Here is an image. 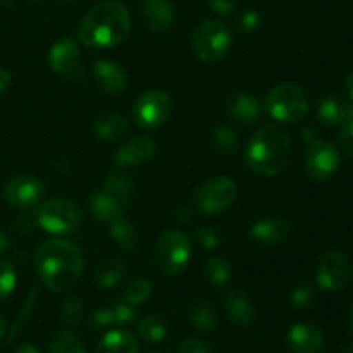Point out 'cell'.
I'll use <instances>...</instances> for the list:
<instances>
[{
	"instance_id": "cell-1",
	"label": "cell",
	"mask_w": 353,
	"mask_h": 353,
	"mask_svg": "<svg viewBox=\"0 0 353 353\" xmlns=\"http://www.w3.org/2000/svg\"><path fill=\"white\" fill-rule=\"evenodd\" d=\"M34 269L40 281L50 292H71L83 276V254L71 241L52 238L43 241L37 250Z\"/></svg>"
},
{
	"instance_id": "cell-2",
	"label": "cell",
	"mask_w": 353,
	"mask_h": 353,
	"mask_svg": "<svg viewBox=\"0 0 353 353\" xmlns=\"http://www.w3.org/2000/svg\"><path fill=\"white\" fill-rule=\"evenodd\" d=\"M131 31V14L119 0H103L85 14L78 26V41L88 48H112Z\"/></svg>"
},
{
	"instance_id": "cell-3",
	"label": "cell",
	"mask_w": 353,
	"mask_h": 353,
	"mask_svg": "<svg viewBox=\"0 0 353 353\" xmlns=\"http://www.w3.org/2000/svg\"><path fill=\"white\" fill-rule=\"evenodd\" d=\"M292 150V138L285 128L264 124L245 143L243 161L254 174L269 178L288 165Z\"/></svg>"
},
{
	"instance_id": "cell-4",
	"label": "cell",
	"mask_w": 353,
	"mask_h": 353,
	"mask_svg": "<svg viewBox=\"0 0 353 353\" xmlns=\"http://www.w3.org/2000/svg\"><path fill=\"white\" fill-rule=\"evenodd\" d=\"M192 257V240L181 230H168L154 245V261L165 276H179L186 271Z\"/></svg>"
},
{
	"instance_id": "cell-5",
	"label": "cell",
	"mask_w": 353,
	"mask_h": 353,
	"mask_svg": "<svg viewBox=\"0 0 353 353\" xmlns=\"http://www.w3.org/2000/svg\"><path fill=\"white\" fill-rule=\"evenodd\" d=\"M309 95L299 85L281 83L264 97V109L279 123H296L309 112Z\"/></svg>"
},
{
	"instance_id": "cell-6",
	"label": "cell",
	"mask_w": 353,
	"mask_h": 353,
	"mask_svg": "<svg viewBox=\"0 0 353 353\" xmlns=\"http://www.w3.org/2000/svg\"><path fill=\"white\" fill-rule=\"evenodd\" d=\"M233 45L231 30L226 23L207 19L195 28L192 37V50L202 62L212 64L226 57Z\"/></svg>"
},
{
	"instance_id": "cell-7",
	"label": "cell",
	"mask_w": 353,
	"mask_h": 353,
	"mask_svg": "<svg viewBox=\"0 0 353 353\" xmlns=\"http://www.w3.org/2000/svg\"><path fill=\"white\" fill-rule=\"evenodd\" d=\"M83 223V210L69 199H52L41 203L37 212V224L48 234L62 236L74 233Z\"/></svg>"
},
{
	"instance_id": "cell-8",
	"label": "cell",
	"mask_w": 353,
	"mask_h": 353,
	"mask_svg": "<svg viewBox=\"0 0 353 353\" xmlns=\"http://www.w3.org/2000/svg\"><path fill=\"white\" fill-rule=\"evenodd\" d=\"M174 100L165 90H148L133 103V119L141 130H157L171 119Z\"/></svg>"
},
{
	"instance_id": "cell-9",
	"label": "cell",
	"mask_w": 353,
	"mask_h": 353,
	"mask_svg": "<svg viewBox=\"0 0 353 353\" xmlns=\"http://www.w3.org/2000/svg\"><path fill=\"white\" fill-rule=\"evenodd\" d=\"M236 195L238 186L233 179L228 176H212L195 190L193 207L196 209V212L212 216V214H219L231 207V203L236 200Z\"/></svg>"
},
{
	"instance_id": "cell-10",
	"label": "cell",
	"mask_w": 353,
	"mask_h": 353,
	"mask_svg": "<svg viewBox=\"0 0 353 353\" xmlns=\"http://www.w3.org/2000/svg\"><path fill=\"white\" fill-rule=\"evenodd\" d=\"M305 171L314 181L324 183L336 176L341 168V154L331 141L316 140L305 152Z\"/></svg>"
},
{
	"instance_id": "cell-11",
	"label": "cell",
	"mask_w": 353,
	"mask_h": 353,
	"mask_svg": "<svg viewBox=\"0 0 353 353\" xmlns=\"http://www.w3.org/2000/svg\"><path fill=\"white\" fill-rule=\"evenodd\" d=\"M352 279V262L341 250H327L316 268V285L324 292H340Z\"/></svg>"
},
{
	"instance_id": "cell-12",
	"label": "cell",
	"mask_w": 353,
	"mask_h": 353,
	"mask_svg": "<svg viewBox=\"0 0 353 353\" xmlns=\"http://www.w3.org/2000/svg\"><path fill=\"white\" fill-rule=\"evenodd\" d=\"M45 185L34 174H16L3 186V200L16 209H30L43 199Z\"/></svg>"
},
{
	"instance_id": "cell-13",
	"label": "cell",
	"mask_w": 353,
	"mask_h": 353,
	"mask_svg": "<svg viewBox=\"0 0 353 353\" xmlns=\"http://www.w3.org/2000/svg\"><path fill=\"white\" fill-rule=\"evenodd\" d=\"M52 71L68 79L81 78V55H79L78 38L64 37L55 41L47 55Z\"/></svg>"
},
{
	"instance_id": "cell-14",
	"label": "cell",
	"mask_w": 353,
	"mask_h": 353,
	"mask_svg": "<svg viewBox=\"0 0 353 353\" xmlns=\"http://www.w3.org/2000/svg\"><path fill=\"white\" fill-rule=\"evenodd\" d=\"M292 224L278 216H265L255 221L250 228L252 240L262 247H276L288 240Z\"/></svg>"
},
{
	"instance_id": "cell-15",
	"label": "cell",
	"mask_w": 353,
	"mask_h": 353,
	"mask_svg": "<svg viewBox=\"0 0 353 353\" xmlns=\"http://www.w3.org/2000/svg\"><path fill=\"white\" fill-rule=\"evenodd\" d=\"M224 312H226L228 321L236 327L250 326L255 317H257L254 300L245 290L240 288H234L226 293V296H224Z\"/></svg>"
},
{
	"instance_id": "cell-16",
	"label": "cell",
	"mask_w": 353,
	"mask_h": 353,
	"mask_svg": "<svg viewBox=\"0 0 353 353\" xmlns=\"http://www.w3.org/2000/svg\"><path fill=\"white\" fill-rule=\"evenodd\" d=\"M155 141L148 137L131 138L124 145H121L114 154V162L117 168H138L145 164L155 155Z\"/></svg>"
},
{
	"instance_id": "cell-17",
	"label": "cell",
	"mask_w": 353,
	"mask_h": 353,
	"mask_svg": "<svg viewBox=\"0 0 353 353\" xmlns=\"http://www.w3.org/2000/svg\"><path fill=\"white\" fill-rule=\"evenodd\" d=\"M285 341L292 353H321L324 350L323 331L310 324H293Z\"/></svg>"
},
{
	"instance_id": "cell-18",
	"label": "cell",
	"mask_w": 353,
	"mask_h": 353,
	"mask_svg": "<svg viewBox=\"0 0 353 353\" xmlns=\"http://www.w3.org/2000/svg\"><path fill=\"white\" fill-rule=\"evenodd\" d=\"M93 81L102 92L117 95L123 92L128 85V74L117 62L109 61V59H100L93 64L92 69Z\"/></svg>"
},
{
	"instance_id": "cell-19",
	"label": "cell",
	"mask_w": 353,
	"mask_h": 353,
	"mask_svg": "<svg viewBox=\"0 0 353 353\" xmlns=\"http://www.w3.org/2000/svg\"><path fill=\"white\" fill-rule=\"evenodd\" d=\"M224 110L226 116L234 119L240 124H255L262 117V105L255 97L248 95V93H233L228 97L226 103H224Z\"/></svg>"
},
{
	"instance_id": "cell-20",
	"label": "cell",
	"mask_w": 353,
	"mask_h": 353,
	"mask_svg": "<svg viewBox=\"0 0 353 353\" xmlns=\"http://www.w3.org/2000/svg\"><path fill=\"white\" fill-rule=\"evenodd\" d=\"M90 210L93 212V216L100 221V223H114L116 219L124 216V209H126V203L123 200L116 199L112 193L107 192L105 188H97L95 192L90 195L88 199Z\"/></svg>"
},
{
	"instance_id": "cell-21",
	"label": "cell",
	"mask_w": 353,
	"mask_h": 353,
	"mask_svg": "<svg viewBox=\"0 0 353 353\" xmlns=\"http://www.w3.org/2000/svg\"><path fill=\"white\" fill-rule=\"evenodd\" d=\"M143 19L155 33H165L176 21V10L171 0H143Z\"/></svg>"
},
{
	"instance_id": "cell-22",
	"label": "cell",
	"mask_w": 353,
	"mask_h": 353,
	"mask_svg": "<svg viewBox=\"0 0 353 353\" xmlns=\"http://www.w3.org/2000/svg\"><path fill=\"white\" fill-rule=\"evenodd\" d=\"M316 114L321 123L334 128L353 119V107L336 97L326 95L317 102Z\"/></svg>"
},
{
	"instance_id": "cell-23",
	"label": "cell",
	"mask_w": 353,
	"mask_h": 353,
	"mask_svg": "<svg viewBox=\"0 0 353 353\" xmlns=\"http://www.w3.org/2000/svg\"><path fill=\"white\" fill-rule=\"evenodd\" d=\"M128 128H130V123L126 117L116 112H107L93 121L92 133L100 141H114L123 138Z\"/></svg>"
},
{
	"instance_id": "cell-24",
	"label": "cell",
	"mask_w": 353,
	"mask_h": 353,
	"mask_svg": "<svg viewBox=\"0 0 353 353\" xmlns=\"http://www.w3.org/2000/svg\"><path fill=\"white\" fill-rule=\"evenodd\" d=\"M95 353H140V345L130 331L114 330L100 338Z\"/></svg>"
},
{
	"instance_id": "cell-25",
	"label": "cell",
	"mask_w": 353,
	"mask_h": 353,
	"mask_svg": "<svg viewBox=\"0 0 353 353\" xmlns=\"http://www.w3.org/2000/svg\"><path fill=\"white\" fill-rule=\"evenodd\" d=\"M126 278V265L117 259H103L93 271V279L103 290L116 288Z\"/></svg>"
},
{
	"instance_id": "cell-26",
	"label": "cell",
	"mask_w": 353,
	"mask_h": 353,
	"mask_svg": "<svg viewBox=\"0 0 353 353\" xmlns=\"http://www.w3.org/2000/svg\"><path fill=\"white\" fill-rule=\"evenodd\" d=\"M138 336L141 338L147 343H161L162 340L169 336L171 333V326H169L168 319L159 314L154 316H148L145 319H141L137 326Z\"/></svg>"
},
{
	"instance_id": "cell-27",
	"label": "cell",
	"mask_w": 353,
	"mask_h": 353,
	"mask_svg": "<svg viewBox=\"0 0 353 353\" xmlns=\"http://www.w3.org/2000/svg\"><path fill=\"white\" fill-rule=\"evenodd\" d=\"M190 323L200 333H212L219 324V317L210 303L200 300L190 307Z\"/></svg>"
},
{
	"instance_id": "cell-28",
	"label": "cell",
	"mask_w": 353,
	"mask_h": 353,
	"mask_svg": "<svg viewBox=\"0 0 353 353\" xmlns=\"http://www.w3.org/2000/svg\"><path fill=\"white\" fill-rule=\"evenodd\" d=\"M110 236L116 241L117 247L124 252H133L138 247V231L137 226L126 217H119L110 223Z\"/></svg>"
},
{
	"instance_id": "cell-29",
	"label": "cell",
	"mask_w": 353,
	"mask_h": 353,
	"mask_svg": "<svg viewBox=\"0 0 353 353\" xmlns=\"http://www.w3.org/2000/svg\"><path fill=\"white\" fill-rule=\"evenodd\" d=\"M47 353H86L81 338L69 330H59L47 343Z\"/></svg>"
},
{
	"instance_id": "cell-30",
	"label": "cell",
	"mask_w": 353,
	"mask_h": 353,
	"mask_svg": "<svg viewBox=\"0 0 353 353\" xmlns=\"http://www.w3.org/2000/svg\"><path fill=\"white\" fill-rule=\"evenodd\" d=\"M205 279L216 288H223L231 281V264L224 257H210L203 265Z\"/></svg>"
},
{
	"instance_id": "cell-31",
	"label": "cell",
	"mask_w": 353,
	"mask_h": 353,
	"mask_svg": "<svg viewBox=\"0 0 353 353\" xmlns=\"http://www.w3.org/2000/svg\"><path fill=\"white\" fill-rule=\"evenodd\" d=\"M212 148L221 155H234L238 150V134L234 128L219 126L212 131Z\"/></svg>"
},
{
	"instance_id": "cell-32",
	"label": "cell",
	"mask_w": 353,
	"mask_h": 353,
	"mask_svg": "<svg viewBox=\"0 0 353 353\" xmlns=\"http://www.w3.org/2000/svg\"><path fill=\"white\" fill-rule=\"evenodd\" d=\"M83 314H85V303L79 295H69L62 302L61 307V317L68 326L74 327L81 323Z\"/></svg>"
},
{
	"instance_id": "cell-33",
	"label": "cell",
	"mask_w": 353,
	"mask_h": 353,
	"mask_svg": "<svg viewBox=\"0 0 353 353\" xmlns=\"http://www.w3.org/2000/svg\"><path fill=\"white\" fill-rule=\"evenodd\" d=\"M103 188H105L109 193H112L116 199L123 200L124 203H128L131 193H133V183H131V179L128 178L126 174H119V172H116V174H110L109 178L105 179Z\"/></svg>"
},
{
	"instance_id": "cell-34",
	"label": "cell",
	"mask_w": 353,
	"mask_h": 353,
	"mask_svg": "<svg viewBox=\"0 0 353 353\" xmlns=\"http://www.w3.org/2000/svg\"><path fill=\"white\" fill-rule=\"evenodd\" d=\"M150 293H152L150 281L145 278H138L128 285L126 293H124V300H126L128 303H131V305H140V303H143L145 300L150 296Z\"/></svg>"
},
{
	"instance_id": "cell-35",
	"label": "cell",
	"mask_w": 353,
	"mask_h": 353,
	"mask_svg": "<svg viewBox=\"0 0 353 353\" xmlns=\"http://www.w3.org/2000/svg\"><path fill=\"white\" fill-rule=\"evenodd\" d=\"M314 302H316V290L309 283L296 286L290 296V303L296 310H309L314 305Z\"/></svg>"
},
{
	"instance_id": "cell-36",
	"label": "cell",
	"mask_w": 353,
	"mask_h": 353,
	"mask_svg": "<svg viewBox=\"0 0 353 353\" xmlns=\"http://www.w3.org/2000/svg\"><path fill=\"white\" fill-rule=\"evenodd\" d=\"M195 240L205 250H217L223 245V234L217 228L200 226L195 230Z\"/></svg>"
},
{
	"instance_id": "cell-37",
	"label": "cell",
	"mask_w": 353,
	"mask_h": 353,
	"mask_svg": "<svg viewBox=\"0 0 353 353\" xmlns=\"http://www.w3.org/2000/svg\"><path fill=\"white\" fill-rule=\"evenodd\" d=\"M17 276L12 265L6 261H0V302L7 299L16 288Z\"/></svg>"
},
{
	"instance_id": "cell-38",
	"label": "cell",
	"mask_w": 353,
	"mask_h": 353,
	"mask_svg": "<svg viewBox=\"0 0 353 353\" xmlns=\"http://www.w3.org/2000/svg\"><path fill=\"white\" fill-rule=\"evenodd\" d=\"M112 316H114V324L117 326H130L137 321V309L134 305L128 302H114L112 305Z\"/></svg>"
},
{
	"instance_id": "cell-39",
	"label": "cell",
	"mask_w": 353,
	"mask_h": 353,
	"mask_svg": "<svg viewBox=\"0 0 353 353\" xmlns=\"http://www.w3.org/2000/svg\"><path fill=\"white\" fill-rule=\"evenodd\" d=\"M261 21L262 17L257 10L248 9L243 10V12L236 17V28L240 31H245V33H252V31H255L261 26Z\"/></svg>"
},
{
	"instance_id": "cell-40",
	"label": "cell",
	"mask_w": 353,
	"mask_h": 353,
	"mask_svg": "<svg viewBox=\"0 0 353 353\" xmlns=\"http://www.w3.org/2000/svg\"><path fill=\"white\" fill-rule=\"evenodd\" d=\"M178 353H216L212 345L202 338H186L178 345Z\"/></svg>"
},
{
	"instance_id": "cell-41",
	"label": "cell",
	"mask_w": 353,
	"mask_h": 353,
	"mask_svg": "<svg viewBox=\"0 0 353 353\" xmlns=\"http://www.w3.org/2000/svg\"><path fill=\"white\" fill-rule=\"evenodd\" d=\"M112 324H114L112 310L105 309V307H102V309H97L95 312L92 314V317H90V327L95 331L107 330V327L112 326Z\"/></svg>"
},
{
	"instance_id": "cell-42",
	"label": "cell",
	"mask_w": 353,
	"mask_h": 353,
	"mask_svg": "<svg viewBox=\"0 0 353 353\" xmlns=\"http://www.w3.org/2000/svg\"><path fill=\"white\" fill-rule=\"evenodd\" d=\"M338 143L343 148L345 154L353 159V119L341 124V130L338 133Z\"/></svg>"
},
{
	"instance_id": "cell-43",
	"label": "cell",
	"mask_w": 353,
	"mask_h": 353,
	"mask_svg": "<svg viewBox=\"0 0 353 353\" xmlns=\"http://www.w3.org/2000/svg\"><path fill=\"white\" fill-rule=\"evenodd\" d=\"M207 6L217 16H230L236 7V0H207Z\"/></svg>"
},
{
	"instance_id": "cell-44",
	"label": "cell",
	"mask_w": 353,
	"mask_h": 353,
	"mask_svg": "<svg viewBox=\"0 0 353 353\" xmlns=\"http://www.w3.org/2000/svg\"><path fill=\"white\" fill-rule=\"evenodd\" d=\"M195 212L196 209L193 207V203L192 205H190V203H183V205H179L178 210H176V219H178L181 224H186L193 219Z\"/></svg>"
},
{
	"instance_id": "cell-45",
	"label": "cell",
	"mask_w": 353,
	"mask_h": 353,
	"mask_svg": "<svg viewBox=\"0 0 353 353\" xmlns=\"http://www.w3.org/2000/svg\"><path fill=\"white\" fill-rule=\"evenodd\" d=\"M33 221H30L28 217H17V219L10 224V228L19 234H31L33 233Z\"/></svg>"
},
{
	"instance_id": "cell-46",
	"label": "cell",
	"mask_w": 353,
	"mask_h": 353,
	"mask_svg": "<svg viewBox=\"0 0 353 353\" xmlns=\"http://www.w3.org/2000/svg\"><path fill=\"white\" fill-rule=\"evenodd\" d=\"M343 93L347 97V103L353 107V72L348 74L343 81Z\"/></svg>"
},
{
	"instance_id": "cell-47",
	"label": "cell",
	"mask_w": 353,
	"mask_h": 353,
	"mask_svg": "<svg viewBox=\"0 0 353 353\" xmlns=\"http://www.w3.org/2000/svg\"><path fill=\"white\" fill-rule=\"evenodd\" d=\"M10 79H12V74H10L7 69L0 68V95L7 90V86L10 85Z\"/></svg>"
},
{
	"instance_id": "cell-48",
	"label": "cell",
	"mask_w": 353,
	"mask_h": 353,
	"mask_svg": "<svg viewBox=\"0 0 353 353\" xmlns=\"http://www.w3.org/2000/svg\"><path fill=\"white\" fill-rule=\"evenodd\" d=\"M10 250V238L6 231L0 230V255H6Z\"/></svg>"
},
{
	"instance_id": "cell-49",
	"label": "cell",
	"mask_w": 353,
	"mask_h": 353,
	"mask_svg": "<svg viewBox=\"0 0 353 353\" xmlns=\"http://www.w3.org/2000/svg\"><path fill=\"white\" fill-rule=\"evenodd\" d=\"M12 353H41L40 350H38L34 345H30V343H23L19 345V347H16L12 350Z\"/></svg>"
},
{
	"instance_id": "cell-50",
	"label": "cell",
	"mask_w": 353,
	"mask_h": 353,
	"mask_svg": "<svg viewBox=\"0 0 353 353\" xmlns=\"http://www.w3.org/2000/svg\"><path fill=\"white\" fill-rule=\"evenodd\" d=\"M316 134H317V131L314 130V128H310V126L303 128V130H302V138L305 141H309V143H312V141L317 140Z\"/></svg>"
},
{
	"instance_id": "cell-51",
	"label": "cell",
	"mask_w": 353,
	"mask_h": 353,
	"mask_svg": "<svg viewBox=\"0 0 353 353\" xmlns=\"http://www.w3.org/2000/svg\"><path fill=\"white\" fill-rule=\"evenodd\" d=\"M348 321H350V324H348V331H350V336L353 338V296H352L350 307H348Z\"/></svg>"
},
{
	"instance_id": "cell-52",
	"label": "cell",
	"mask_w": 353,
	"mask_h": 353,
	"mask_svg": "<svg viewBox=\"0 0 353 353\" xmlns=\"http://www.w3.org/2000/svg\"><path fill=\"white\" fill-rule=\"evenodd\" d=\"M6 331H7L6 319H3V316H0V340H2V338L6 336Z\"/></svg>"
},
{
	"instance_id": "cell-53",
	"label": "cell",
	"mask_w": 353,
	"mask_h": 353,
	"mask_svg": "<svg viewBox=\"0 0 353 353\" xmlns=\"http://www.w3.org/2000/svg\"><path fill=\"white\" fill-rule=\"evenodd\" d=\"M338 353H353V343H347L338 350Z\"/></svg>"
},
{
	"instance_id": "cell-54",
	"label": "cell",
	"mask_w": 353,
	"mask_h": 353,
	"mask_svg": "<svg viewBox=\"0 0 353 353\" xmlns=\"http://www.w3.org/2000/svg\"><path fill=\"white\" fill-rule=\"evenodd\" d=\"M0 6L10 7V6H12V0H0Z\"/></svg>"
},
{
	"instance_id": "cell-55",
	"label": "cell",
	"mask_w": 353,
	"mask_h": 353,
	"mask_svg": "<svg viewBox=\"0 0 353 353\" xmlns=\"http://www.w3.org/2000/svg\"><path fill=\"white\" fill-rule=\"evenodd\" d=\"M41 0H30V3H40Z\"/></svg>"
},
{
	"instance_id": "cell-56",
	"label": "cell",
	"mask_w": 353,
	"mask_h": 353,
	"mask_svg": "<svg viewBox=\"0 0 353 353\" xmlns=\"http://www.w3.org/2000/svg\"><path fill=\"white\" fill-rule=\"evenodd\" d=\"M148 353H162V352H157V350H154V352H148Z\"/></svg>"
},
{
	"instance_id": "cell-57",
	"label": "cell",
	"mask_w": 353,
	"mask_h": 353,
	"mask_svg": "<svg viewBox=\"0 0 353 353\" xmlns=\"http://www.w3.org/2000/svg\"><path fill=\"white\" fill-rule=\"evenodd\" d=\"M352 245H353V240H352Z\"/></svg>"
}]
</instances>
